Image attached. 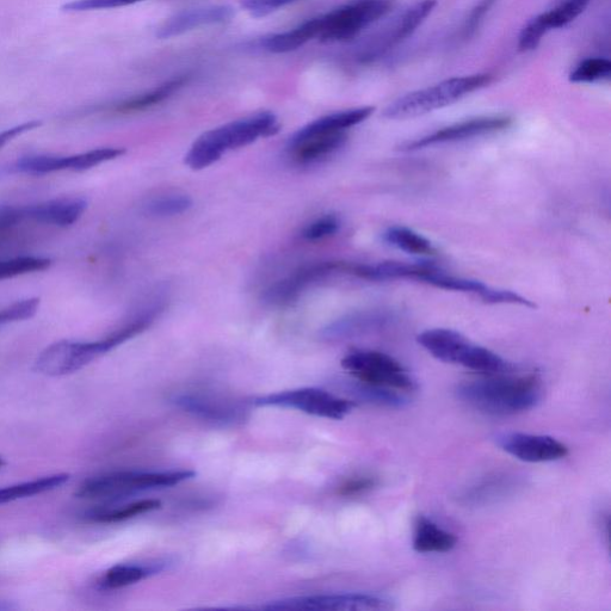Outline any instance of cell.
Returning a JSON list of instances; mask_svg holds the SVG:
<instances>
[{"instance_id":"cell-1","label":"cell","mask_w":611,"mask_h":611,"mask_svg":"<svg viewBox=\"0 0 611 611\" xmlns=\"http://www.w3.org/2000/svg\"><path fill=\"white\" fill-rule=\"evenodd\" d=\"M455 394L475 411L506 417L534 409L542 400L543 392L538 376L529 374L462 382Z\"/></svg>"},{"instance_id":"cell-2","label":"cell","mask_w":611,"mask_h":611,"mask_svg":"<svg viewBox=\"0 0 611 611\" xmlns=\"http://www.w3.org/2000/svg\"><path fill=\"white\" fill-rule=\"evenodd\" d=\"M280 123L269 111L227 123L202 134L191 146L185 164L199 171L218 162L227 151L255 143L259 138L273 137L279 133Z\"/></svg>"},{"instance_id":"cell-3","label":"cell","mask_w":611,"mask_h":611,"mask_svg":"<svg viewBox=\"0 0 611 611\" xmlns=\"http://www.w3.org/2000/svg\"><path fill=\"white\" fill-rule=\"evenodd\" d=\"M417 342L431 356L442 362L458 364L473 372L497 375L509 373L512 366L490 349L474 344L461 333L448 329H431L418 335Z\"/></svg>"},{"instance_id":"cell-4","label":"cell","mask_w":611,"mask_h":611,"mask_svg":"<svg viewBox=\"0 0 611 611\" xmlns=\"http://www.w3.org/2000/svg\"><path fill=\"white\" fill-rule=\"evenodd\" d=\"M492 80L490 73L443 80L427 89L413 91L398 98L386 108L384 116L388 120H406L422 116L460 101L461 98L489 86Z\"/></svg>"},{"instance_id":"cell-5","label":"cell","mask_w":611,"mask_h":611,"mask_svg":"<svg viewBox=\"0 0 611 611\" xmlns=\"http://www.w3.org/2000/svg\"><path fill=\"white\" fill-rule=\"evenodd\" d=\"M194 471H121L85 480L76 492L82 499H117L137 492L163 489L194 478Z\"/></svg>"},{"instance_id":"cell-6","label":"cell","mask_w":611,"mask_h":611,"mask_svg":"<svg viewBox=\"0 0 611 611\" xmlns=\"http://www.w3.org/2000/svg\"><path fill=\"white\" fill-rule=\"evenodd\" d=\"M120 347L113 335L95 342L60 341L49 345L37 356L35 372L46 376H64L79 372L98 357Z\"/></svg>"},{"instance_id":"cell-7","label":"cell","mask_w":611,"mask_h":611,"mask_svg":"<svg viewBox=\"0 0 611 611\" xmlns=\"http://www.w3.org/2000/svg\"><path fill=\"white\" fill-rule=\"evenodd\" d=\"M342 367L356 380L366 384L392 388L401 392H412L416 381L392 356L374 350L351 351L342 360Z\"/></svg>"},{"instance_id":"cell-8","label":"cell","mask_w":611,"mask_h":611,"mask_svg":"<svg viewBox=\"0 0 611 611\" xmlns=\"http://www.w3.org/2000/svg\"><path fill=\"white\" fill-rule=\"evenodd\" d=\"M388 0H356L318 17V39L324 42L348 41L364 28L379 21L391 10Z\"/></svg>"},{"instance_id":"cell-9","label":"cell","mask_w":611,"mask_h":611,"mask_svg":"<svg viewBox=\"0 0 611 611\" xmlns=\"http://www.w3.org/2000/svg\"><path fill=\"white\" fill-rule=\"evenodd\" d=\"M256 406L285 407L327 419H343L355 407V401L335 396L320 388H298V390L269 394L253 400Z\"/></svg>"},{"instance_id":"cell-10","label":"cell","mask_w":611,"mask_h":611,"mask_svg":"<svg viewBox=\"0 0 611 611\" xmlns=\"http://www.w3.org/2000/svg\"><path fill=\"white\" fill-rule=\"evenodd\" d=\"M267 610H391L386 597L370 594H326L285 598L262 606Z\"/></svg>"},{"instance_id":"cell-11","label":"cell","mask_w":611,"mask_h":611,"mask_svg":"<svg viewBox=\"0 0 611 611\" xmlns=\"http://www.w3.org/2000/svg\"><path fill=\"white\" fill-rule=\"evenodd\" d=\"M496 443L503 452L529 464L558 461L565 459L570 453L569 447L557 438L523 432L498 435Z\"/></svg>"},{"instance_id":"cell-12","label":"cell","mask_w":611,"mask_h":611,"mask_svg":"<svg viewBox=\"0 0 611 611\" xmlns=\"http://www.w3.org/2000/svg\"><path fill=\"white\" fill-rule=\"evenodd\" d=\"M511 125L512 119L509 116L477 117V119L455 123V125L438 129L425 137L409 141L400 146V150L410 152L430 146L455 143V141L481 137V135L503 132Z\"/></svg>"},{"instance_id":"cell-13","label":"cell","mask_w":611,"mask_h":611,"mask_svg":"<svg viewBox=\"0 0 611 611\" xmlns=\"http://www.w3.org/2000/svg\"><path fill=\"white\" fill-rule=\"evenodd\" d=\"M178 409L208 422L234 424L242 422L245 410L232 400L215 397L202 392H182L171 397Z\"/></svg>"},{"instance_id":"cell-14","label":"cell","mask_w":611,"mask_h":611,"mask_svg":"<svg viewBox=\"0 0 611 611\" xmlns=\"http://www.w3.org/2000/svg\"><path fill=\"white\" fill-rule=\"evenodd\" d=\"M351 263L344 262H323L301 268L299 271L287 279L277 282L265 293V300L271 304L283 305L298 298L302 290L313 285L326 277L336 274L350 275Z\"/></svg>"},{"instance_id":"cell-15","label":"cell","mask_w":611,"mask_h":611,"mask_svg":"<svg viewBox=\"0 0 611 611\" xmlns=\"http://www.w3.org/2000/svg\"><path fill=\"white\" fill-rule=\"evenodd\" d=\"M523 478L510 472H497L487 474L472 485L462 490L459 495V503L465 506H485L495 504L515 495L522 489Z\"/></svg>"},{"instance_id":"cell-16","label":"cell","mask_w":611,"mask_h":611,"mask_svg":"<svg viewBox=\"0 0 611 611\" xmlns=\"http://www.w3.org/2000/svg\"><path fill=\"white\" fill-rule=\"evenodd\" d=\"M234 10L230 5H213L182 11L166 20L157 30L158 39L180 36L196 28L231 21Z\"/></svg>"},{"instance_id":"cell-17","label":"cell","mask_w":611,"mask_h":611,"mask_svg":"<svg viewBox=\"0 0 611 611\" xmlns=\"http://www.w3.org/2000/svg\"><path fill=\"white\" fill-rule=\"evenodd\" d=\"M23 208L26 220L57 227H69L82 218L88 208V201L83 197H70V199L51 200Z\"/></svg>"},{"instance_id":"cell-18","label":"cell","mask_w":611,"mask_h":611,"mask_svg":"<svg viewBox=\"0 0 611 611\" xmlns=\"http://www.w3.org/2000/svg\"><path fill=\"white\" fill-rule=\"evenodd\" d=\"M392 322L393 317L387 312H357L338 319L337 322L327 326L322 336L327 341H343V339L355 338L367 335V333L384 330Z\"/></svg>"},{"instance_id":"cell-19","label":"cell","mask_w":611,"mask_h":611,"mask_svg":"<svg viewBox=\"0 0 611 611\" xmlns=\"http://www.w3.org/2000/svg\"><path fill=\"white\" fill-rule=\"evenodd\" d=\"M374 110V107H362L320 117V119L299 129L289 139L288 144L298 143V141L316 137V135L345 133L347 129L360 125V123L369 119Z\"/></svg>"},{"instance_id":"cell-20","label":"cell","mask_w":611,"mask_h":611,"mask_svg":"<svg viewBox=\"0 0 611 611\" xmlns=\"http://www.w3.org/2000/svg\"><path fill=\"white\" fill-rule=\"evenodd\" d=\"M436 5L437 0H422V2H418L411 6V8L399 18V21L394 24L391 32L384 37L382 43H380L378 47L369 49L367 57L372 59L375 55L384 54L390 51L391 48L398 46L399 43L409 39V37L416 32L418 27L422 26L425 20L431 15Z\"/></svg>"},{"instance_id":"cell-21","label":"cell","mask_w":611,"mask_h":611,"mask_svg":"<svg viewBox=\"0 0 611 611\" xmlns=\"http://www.w3.org/2000/svg\"><path fill=\"white\" fill-rule=\"evenodd\" d=\"M458 545V538L441 528L431 518L418 516L413 530V549L417 553H448Z\"/></svg>"},{"instance_id":"cell-22","label":"cell","mask_w":611,"mask_h":611,"mask_svg":"<svg viewBox=\"0 0 611 611\" xmlns=\"http://www.w3.org/2000/svg\"><path fill=\"white\" fill-rule=\"evenodd\" d=\"M345 141H347L345 133L316 135L298 143L288 144V151L294 162L302 165L313 164L331 156L345 144Z\"/></svg>"},{"instance_id":"cell-23","label":"cell","mask_w":611,"mask_h":611,"mask_svg":"<svg viewBox=\"0 0 611 611\" xmlns=\"http://www.w3.org/2000/svg\"><path fill=\"white\" fill-rule=\"evenodd\" d=\"M354 400L363 401V403L372 404L387 409H403L410 404L409 397L405 392L392 390V388L380 387L366 384L356 380L344 387Z\"/></svg>"},{"instance_id":"cell-24","label":"cell","mask_w":611,"mask_h":611,"mask_svg":"<svg viewBox=\"0 0 611 611\" xmlns=\"http://www.w3.org/2000/svg\"><path fill=\"white\" fill-rule=\"evenodd\" d=\"M318 35L319 21L317 17L300 24L299 27L289 30V32L265 37L262 41V48L275 54L289 53L304 46L308 41L316 39Z\"/></svg>"},{"instance_id":"cell-25","label":"cell","mask_w":611,"mask_h":611,"mask_svg":"<svg viewBox=\"0 0 611 611\" xmlns=\"http://www.w3.org/2000/svg\"><path fill=\"white\" fill-rule=\"evenodd\" d=\"M164 569L162 564L139 565L122 564L111 567L100 579L103 590H117L141 582L148 577L157 575Z\"/></svg>"},{"instance_id":"cell-26","label":"cell","mask_w":611,"mask_h":611,"mask_svg":"<svg viewBox=\"0 0 611 611\" xmlns=\"http://www.w3.org/2000/svg\"><path fill=\"white\" fill-rule=\"evenodd\" d=\"M69 480L70 475L63 473L26 481V483L2 487V489H0V505L57 490Z\"/></svg>"},{"instance_id":"cell-27","label":"cell","mask_w":611,"mask_h":611,"mask_svg":"<svg viewBox=\"0 0 611 611\" xmlns=\"http://www.w3.org/2000/svg\"><path fill=\"white\" fill-rule=\"evenodd\" d=\"M187 83V77L171 79L169 82L159 85L156 89L147 91L143 95L134 96L129 98V100L123 101L117 106L116 110L120 111V113H138V111L156 107L157 104L169 100L172 95H175Z\"/></svg>"},{"instance_id":"cell-28","label":"cell","mask_w":611,"mask_h":611,"mask_svg":"<svg viewBox=\"0 0 611 611\" xmlns=\"http://www.w3.org/2000/svg\"><path fill=\"white\" fill-rule=\"evenodd\" d=\"M162 506L158 499H143V501L117 506V508H97L86 512L85 517L95 523H117L129 520L157 510Z\"/></svg>"},{"instance_id":"cell-29","label":"cell","mask_w":611,"mask_h":611,"mask_svg":"<svg viewBox=\"0 0 611 611\" xmlns=\"http://www.w3.org/2000/svg\"><path fill=\"white\" fill-rule=\"evenodd\" d=\"M384 238L394 248L412 253V255L434 256L436 253V249L430 240L407 227H390L385 232Z\"/></svg>"},{"instance_id":"cell-30","label":"cell","mask_w":611,"mask_h":611,"mask_svg":"<svg viewBox=\"0 0 611 611\" xmlns=\"http://www.w3.org/2000/svg\"><path fill=\"white\" fill-rule=\"evenodd\" d=\"M126 153L125 148L120 147H103L97 148L89 152L74 154V156L65 157L66 171H86L103 163L110 162L123 156Z\"/></svg>"},{"instance_id":"cell-31","label":"cell","mask_w":611,"mask_h":611,"mask_svg":"<svg viewBox=\"0 0 611 611\" xmlns=\"http://www.w3.org/2000/svg\"><path fill=\"white\" fill-rule=\"evenodd\" d=\"M51 259L39 256H21L0 259V281L12 277L37 273L51 267Z\"/></svg>"},{"instance_id":"cell-32","label":"cell","mask_w":611,"mask_h":611,"mask_svg":"<svg viewBox=\"0 0 611 611\" xmlns=\"http://www.w3.org/2000/svg\"><path fill=\"white\" fill-rule=\"evenodd\" d=\"M591 0H564L557 8L543 12L549 30L560 29L576 20L588 8Z\"/></svg>"},{"instance_id":"cell-33","label":"cell","mask_w":611,"mask_h":611,"mask_svg":"<svg viewBox=\"0 0 611 611\" xmlns=\"http://www.w3.org/2000/svg\"><path fill=\"white\" fill-rule=\"evenodd\" d=\"M15 169L22 174L43 176L63 171V157L52 154H35L17 160Z\"/></svg>"},{"instance_id":"cell-34","label":"cell","mask_w":611,"mask_h":611,"mask_svg":"<svg viewBox=\"0 0 611 611\" xmlns=\"http://www.w3.org/2000/svg\"><path fill=\"white\" fill-rule=\"evenodd\" d=\"M611 63L606 58H590L580 63L570 74L571 83H595L609 79Z\"/></svg>"},{"instance_id":"cell-35","label":"cell","mask_w":611,"mask_h":611,"mask_svg":"<svg viewBox=\"0 0 611 611\" xmlns=\"http://www.w3.org/2000/svg\"><path fill=\"white\" fill-rule=\"evenodd\" d=\"M193 207V200L187 195H168L157 197L146 205V213L158 218L180 215Z\"/></svg>"},{"instance_id":"cell-36","label":"cell","mask_w":611,"mask_h":611,"mask_svg":"<svg viewBox=\"0 0 611 611\" xmlns=\"http://www.w3.org/2000/svg\"><path fill=\"white\" fill-rule=\"evenodd\" d=\"M548 32L549 29L542 14L532 18L518 36V51L522 53L534 51Z\"/></svg>"},{"instance_id":"cell-37","label":"cell","mask_w":611,"mask_h":611,"mask_svg":"<svg viewBox=\"0 0 611 611\" xmlns=\"http://www.w3.org/2000/svg\"><path fill=\"white\" fill-rule=\"evenodd\" d=\"M39 306L40 299L30 298L2 308L0 310V327L33 318L39 310Z\"/></svg>"},{"instance_id":"cell-38","label":"cell","mask_w":611,"mask_h":611,"mask_svg":"<svg viewBox=\"0 0 611 611\" xmlns=\"http://www.w3.org/2000/svg\"><path fill=\"white\" fill-rule=\"evenodd\" d=\"M339 227H341V222H339L337 216L325 215L323 218H319L313 221L312 224L307 225L305 230L302 231V237L310 240V242H317V240L329 238L336 234Z\"/></svg>"},{"instance_id":"cell-39","label":"cell","mask_w":611,"mask_h":611,"mask_svg":"<svg viewBox=\"0 0 611 611\" xmlns=\"http://www.w3.org/2000/svg\"><path fill=\"white\" fill-rule=\"evenodd\" d=\"M144 0H72L63 8L65 12H85L122 8V6L137 4Z\"/></svg>"},{"instance_id":"cell-40","label":"cell","mask_w":611,"mask_h":611,"mask_svg":"<svg viewBox=\"0 0 611 611\" xmlns=\"http://www.w3.org/2000/svg\"><path fill=\"white\" fill-rule=\"evenodd\" d=\"M498 0H480V2L474 6L464 23V27L461 30L462 39H471L478 32L481 23L484 22V18L491 11L493 6Z\"/></svg>"},{"instance_id":"cell-41","label":"cell","mask_w":611,"mask_h":611,"mask_svg":"<svg viewBox=\"0 0 611 611\" xmlns=\"http://www.w3.org/2000/svg\"><path fill=\"white\" fill-rule=\"evenodd\" d=\"M378 485L379 480L373 477V475H359V477L345 480L344 483L339 486L338 495L342 497L361 496L364 495V493L374 490Z\"/></svg>"},{"instance_id":"cell-42","label":"cell","mask_w":611,"mask_h":611,"mask_svg":"<svg viewBox=\"0 0 611 611\" xmlns=\"http://www.w3.org/2000/svg\"><path fill=\"white\" fill-rule=\"evenodd\" d=\"M299 0H242V6L253 17L261 18Z\"/></svg>"},{"instance_id":"cell-43","label":"cell","mask_w":611,"mask_h":611,"mask_svg":"<svg viewBox=\"0 0 611 611\" xmlns=\"http://www.w3.org/2000/svg\"><path fill=\"white\" fill-rule=\"evenodd\" d=\"M26 220L24 208L20 206L2 205L0 206V238L9 234L15 227Z\"/></svg>"},{"instance_id":"cell-44","label":"cell","mask_w":611,"mask_h":611,"mask_svg":"<svg viewBox=\"0 0 611 611\" xmlns=\"http://www.w3.org/2000/svg\"><path fill=\"white\" fill-rule=\"evenodd\" d=\"M40 126V121H29L26 123H22V125H17L15 127L5 129V131L0 132V148L10 143L11 140L20 137V135L30 131H34V129Z\"/></svg>"},{"instance_id":"cell-45","label":"cell","mask_w":611,"mask_h":611,"mask_svg":"<svg viewBox=\"0 0 611 611\" xmlns=\"http://www.w3.org/2000/svg\"><path fill=\"white\" fill-rule=\"evenodd\" d=\"M14 607L9 606V604L0 603V610H11Z\"/></svg>"},{"instance_id":"cell-46","label":"cell","mask_w":611,"mask_h":611,"mask_svg":"<svg viewBox=\"0 0 611 611\" xmlns=\"http://www.w3.org/2000/svg\"><path fill=\"white\" fill-rule=\"evenodd\" d=\"M5 466V461L3 458H0V469H2Z\"/></svg>"}]
</instances>
